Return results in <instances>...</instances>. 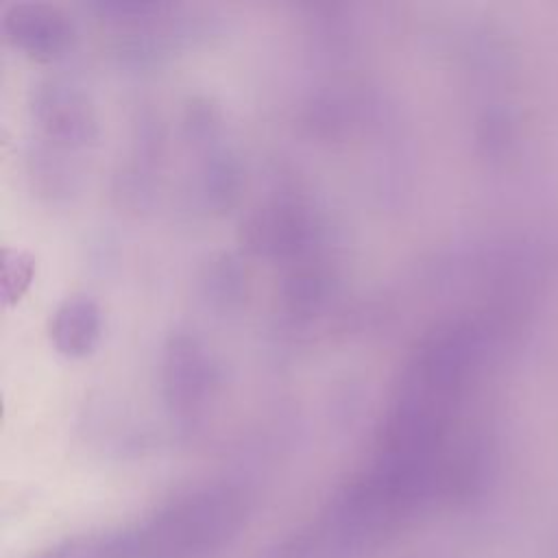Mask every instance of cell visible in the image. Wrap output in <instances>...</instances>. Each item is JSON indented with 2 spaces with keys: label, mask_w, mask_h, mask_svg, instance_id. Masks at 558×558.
<instances>
[{
  "label": "cell",
  "mask_w": 558,
  "mask_h": 558,
  "mask_svg": "<svg viewBox=\"0 0 558 558\" xmlns=\"http://www.w3.org/2000/svg\"><path fill=\"white\" fill-rule=\"evenodd\" d=\"M240 525V504L229 490L196 493L129 536L124 558H194L220 545Z\"/></svg>",
  "instance_id": "cell-1"
},
{
  "label": "cell",
  "mask_w": 558,
  "mask_h": 558,
  "mask_svg": "<svg viewBox=\"0 0 558 558\" xmlns=\"http://www.w3.org/2000/svg\"><path fill=\"white\" fill-rule=\"evenodd\" d=\"M4 28L17 48L44 59L61 54L72 39V26L65 15L48 4L11 7Z\"/></svg>",
  "instance_id": "cell-2"
},
{
  "label": "cell",
  "mask_w": 558,
  "mask_h": 558,
  "mask_svg": "<svg viewBox=\"0 0 558 558\" xmlns=\"http://www.w3.org/2000/svg\"><path fill=\"white\" fill-rule=\"evenodd\" d=\"M50 336L54 347L72 357L89 353L100 338V312L89 299H70L52 316Z\"/></svg>",
  "instance_id": "cell-3"
},
{
  "label": "cell",
  "mask_w": 558,
  "mask_h": 558,
  "mask_svg": "<svg viewBox=\"0 0 558 558\" xmlns=\"http://www.w3.org/2000/svg\"><path fill=\"white\" fill-rule=\"evenodd\" d=\"M41 107L44 124L50 129V133H57L61 137L81 140L92 124L83 100H78V96L68 89H52Z\"/></svg>",
  "instance_id": "cell-4"
},
{
  "label": "cell",
  "mask_w": 558,
  "mask_h": 558,
  "mask_svg": "<svg viewBox=\"0 0 558 558\" xmlns=\"http://www.w3.org/2000/svg\"><path fill=\"white\" fill-rule=\"evenodd\" d=\"M13 268H15V272H11V270H7L4 268V296L7 299H11V294H13V283L17 281V292L22 294V290H24V286H28V281H31V262L28 259H24L20 253H15L13 255V259L9 257V253H7V257H4Z\"/></svg>",
  "instance_id": "cell-5"
}]
</instances>
